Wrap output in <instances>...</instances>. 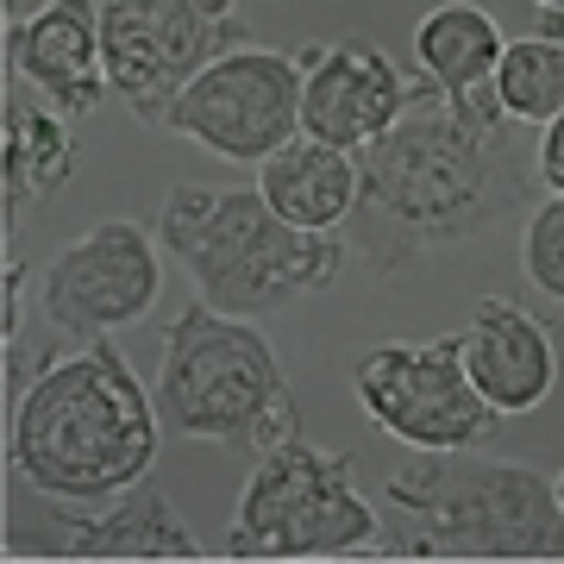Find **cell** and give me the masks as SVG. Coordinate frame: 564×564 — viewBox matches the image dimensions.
<instances>
[{
    "label": "cell",
    "mask_w": 564,
    "mask_h": 564,
    "mask_svg": "<svg viewBox=\"0 0 564 564\" xmlns=\"http://www.w3.org/2000/svg\"><path fill=\"white\" fill-rule=\"evenodd\" d=\"M63 120L69 113H57L44 95L32 101L20 88L0 107V132H7V232H13L25 207H39L51 188L76 176V139H69Z\"/></svg>",
    "instance_id": "obj_16"
},
{
    "label": "cell",
    "mask_w": 564,
    "mask_h": 564,
    "mask_svg": "<svg viewBox=\"0 0 564 564\" xmlns=\"http://www.w3.org/2000/svg\"><path fill=\"white\" fill-rule=\"evenodd\" d=\"M351 389H358L364 414L377 421V433H389L408 452H470L502 421L470 383L458 333H445L433 345H408V339L370 345L351 364Z\"/></svg>",
    "instance_id": "obj_7"
},
{
    "label": "cell",
    "mask_w": 564,
    "mask_h": 564,
    "mask_svg": "<svg viewBox=\"0 0 564 564\" xmlns=\"http://www.w3.org/2000/svg\"><path fill=\"white\" fill-rule=\"evenodd\" d=\"M7 69H20L69 120L95 113L113 95L101 57V0H51L39 20L7 25Z\"/></svg>",
    "instance_id": "obj_12"
},
{
    "label": "cell",
    "mask_w": 564,
    "mask_h": 564,
    "mask_svg": "<svg viewBox=\"0 0 564 564\" xmlns=\"http://www.w3.org/2000/svg\"><path fill=\"white\" fill-rule=\"evenodd\" d=\"M540 13H564V0H540Z\"/></svg>",
    "instance_id": "obj_24"
},
{
    "label": "cell",
    "mask_w": 564,
    "mask_h": 564,
    "mask_svg": "<svg viewBox=\"0 0 564 564\" xmlns=\"http://www.w3.org/2000/svg\"><path fill=\"white\" fill-rule=\"evenodd\" d=\"M163 132L195 139L214 158L263 163L302 132V63L270 44L226 51L170 101Z\"/></svg>",
    "instance_id": "obj_8"
},
{
    "label": "cell",
    "mask_w": 564,
    "mask_h": 564,
    "mask_svg": "<svg viewBox=\"0 0 564 564\" xmlns=\"http://www.w3.org/2000/svg\"><path fill=\"white\" fill-rule=\"evenodd\" d=\"M533 170L514 158V120L496 88L452 95L408 76V107L358 151V202L345 220L370 276H414L433 258L484 239L527 207Z\"/></svg>",
    "instance_id": "obj_1"
},
{
    "label": "cell",
    "mask_w": 564,
    "mask_h": 564,
    "mask_svg": "<svg viewBox=\"0 0 564 564\" xmlns=\"http://www.w3.org/2000/svg\"><path fill=\"white\" fill-rule=\"evenodd\" d=\"M163 421L132 364L107 339L44 364L13 408V470L57 508H107L144 484Z\"/></svg>",
    "instance_id": "obj_2"
},
{
    "label": "cell",
    "mask_w": 564,
    "mask_h": 564,
    "mask_svg": "<svg viewBox=\"0 0 564 564\" xmlns=\"http://www.w3.org/2000/svg\"><path fill=\"white\" fill-rule=\"evenodd\" d=\"M158 289H163L158 239L139 220H101L95 232H82L76 245H63L57 258L44 263L39 302L57 333L107 339V333L144 321L158 307Z\"/></svg>",
    "instance_id": "obj_10"
},
{
    "label": "cell",
    "mask_w": 564,
    "mask_h": 564,
    "mask_svg": "<svg viewBox=\"0 0 564 564\" xmlns=\"http://www.w3.org/2000/svg\"><path fill=\"white\" fill-rule=\"evenodd\" d=\"M151 402H158L163 440H207L251 452V458L302 433L276 345L245 314H220L202 295L163 326V364Z\"/></svg>",
    "instance_id": "obj_5"
},
{
    "label": "cell",
    "mask_w": 564,
    "mask_h": 564,
    "mask_svg": "<svg viewBox=\"0 0 564 564\" xmlns=\"http://www.w3.org/2000/svg\"><path fill=\"white\" fill-rule=\"evenodd\" d=\"M158 245L188 270L207 307L245 321L321 295L351 251L333 232L289 226L263 202V188H202V182H176L163 195Z\"/></svg>",
    "instance_id": "obj_4"
},
{
    "label": "cell",
    "mask_w": 564,
    "mask_h": 564,
    "mask_svg": "<svg viewBox=\"0 0 564 564\" xmlns=\"http://www.w3.org/2000/svg\"><path fill=\"white\" fill-rule=\"evenodd\" d=\"M258 44L239 20H207L195 0H101V57L113 101H126L144 126H163L170 101L214 57Z\"/></svg>",
    "instance_id": "obj_9"
},
{
    "label": "cell",
    "mask_w": 564,
    "mask_h": 564,
    "mask_svg": "<svg viewBox=\"0 0 564 564\" xmlns=\"http://www.w3.org/2000/svg\"><path fill=\"white\" fill-rule=\"evenodd\" d=\"M302 132L339 151H364L383 139L395 113L408 107V76L395 69L383 44L339 39V44H302Z\"/></svg>",
    "instance_id": "obj_11"
},
{
    "label": "cell",
    "mask_w": 564,
    "mask_h": 564,
    "mask_svg": "<svg viewBox=\"0 0 564 564\" xmlns=\"http://www.w3.org/2000/svg\"><path fill=\"white\" fill-rule=\"evenodd\" d=\"M508 39L502 25L489 20L484 7L470 0H452V7H433L421 25H414V57H421V76L452 88V95H484L496 82V63H502Z\"/></svg>",
    "instance_id": "obj_17"
},
{
    "label": "cell",
    "mask_w": 564,
    "mask_h": 564,
    "mask_svg": "<svg viewBox=\"0 0 564 564\" xmlns=\"http://www.w3.org/2000/svg\"><path fill=\"white\" fill-rule=\"evenodd\" d=\"M258 188L289 226L333 232V226L351 220V202H358V151L295 132L282 151H270L258 163Z\"/></svg>",
    "instance_id": "obj_14"
},
{
    "label": "cell",
    "mask_w": 564,
    "mask_h": 564,
    "mask_svg": "<svg viewBox=\"0 0 564 564\" xmlns=\"http://www.w3.org/2000/svg\"><path fill=\"white\" fill-rule=\"evenodd\" d=\"M533 176H540L552 195H564V107L540 126V144H533Z\"/></svg>",
    "instance_id": "obj_20"
},
{
    "label": "cell",
    "mask_w": 564,
    "mask_h": 564,
    "mask_svg": "<svg viewBox=\"0 0 564 564\" xmlns=\"http://www.w3.org/2000/svg\"><path fill=\"white\" fill-rule=\"evenodd\" d=\"M458 351H464V370H470L477 395L496 414H533L552 395V383H558V358H552L545 326L527 307L502 302V295L477 302V314L458 333Z\"/></svg>",
    "instance_id": "obj_13"
},
{
    "label": "cell",
    "mask_w": 564,
    "mask_h": 564,
    "mask_svg": "<svg viewBox=\"0 0 564 564\" xmlns=\"http://www.w3.org/2000/svg\"><path fill=\"white\" fill-rule=\"evenodd\" d=\"M552 489H558V508H564V470H558V477H552Z\"/></svg>",
    "instance_id": "obj_25"
},
{
    "label": "cell",
    "mask_w": 564,
    "mask_h": 564,
    "mask_svg": "<svg viewBox=\"0 0 564 564\" xmlns=\"http://www.w3.org/2000/svg\"><path fill=\"white\" fill-rule=\"evenodd\" d=\"M7 314H0V339H7V351H13V339H20V321H25V263L7 258Z\"/></svg>",
    "instance_id": "obj_21"
},
{
    "label": "cell",
    "mask_w": 564,
    "mask_h": 564,
    "mask_svg": "<svg viewBox=\"0 0 564 564\" xmlns=\"http://www.w3.org/2000/svg\"><path fill=\"white\" fill-rule=\"evenodd\" d=\"M521 263H527V282L540 289L545 302L564 307V195L540 202L521 226Z\"/></svg>",
    "instance_id": "obj_19"
},
{
    "label": "cell",
    "mask_w": 564,
    "mask_h": 564,
    "mask_svg": "<svg viewBox=\"0 0 564 564\" xmlns=\"http://www.w3.org/2000/svg\"><path fill=\"white\" fill-rule=\"evenodd\" d=\"M489 88H496V107L514 126H545L564 107V44L540 39V32L521 44H508Z\"/></svg>",
    "instance_id": "obj_18"
},
{
    "label": "cell",
    "mask_w": 564,
    "mask_h": 564,
    "mask_svg": "<svg viewBox=\"0 0 564 564\" xmlns=\"http://www.w3.org/2000/svg\"><path fill=\"white\" fill-rule=\"evenodd\" d=\"M0 7H7V25H25V20H39L51 0H0Z\"/></svg>",
    "instance_id": "obj_22"
},
{
    "label": "cell",
    "mask_w": 564,
    "mask_h": 564,
    "mask_svg": "<svg viewBox=\"0 0 564 564\" xmlns=\"http://www.w3.org/2000/svg\"><path fill=\"white\" fill-rule=\"evenodd\" d=\"M69 558H207V545L188 533L176 502L163 489H126L101 514L57 508Z\"/></svg>",
    "instance_id": "obj_15"
},
{
    "label": "cell",
    "mask_w": 564,
    "mask_h": 564,
    "mask_svg": "<svg viewBox=\"0 0 564 564\" xmlns=\"http://www.w3.org/2000/svg\"><path fill=\"white\" fill-rule=\"evenodd\" d=\"M383 502L402 527L370 558H564L558 489L533 464L421 452L389 470Z\"/></svg>",
    "instance_id": "obj_3"
},
{
    "label": "cell",
    "mask_w": 564,
    "mask_h": 564,
    "mask_svg": "<svg viewBox=\"0 0 564 564\" xmlns=\"http://www.w3.org/2000/svg\"><path fill=\"white\" fill-rule=\"evenodd\" d=\"M195 13H207V20H239V0H195Z\"/></svg>",
    "instance_id": "obj_23"
},
{
    "label": "cell",
    "mask_w": 564,
    "mask_h": 564,
    "mask_svg": "<svg viewBox=\"0 0 564 564\" xmlns=\"http://www.w3.org/2000/svg\"><path fill=\"white\" fill-rule=\"evenodd\" d=\"M383 521L351 489V458L295 440L270 445L239 489L226 558H358Z\"/></svg>",
    "instance_id": "obj_6"
}]
</instances>
